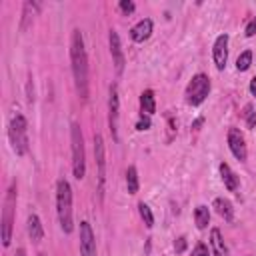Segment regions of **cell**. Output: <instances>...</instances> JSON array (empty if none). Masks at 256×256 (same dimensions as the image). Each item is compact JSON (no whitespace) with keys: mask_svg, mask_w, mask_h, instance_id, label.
Wrapping results in <instances>:
<instances>
[{"mask_svg":"<svg viewBox=\"0 0 256 256\" xmlns=\"http://www.w3.org/2000/svg\"><path fill=\"white\" fill-rule=\"evenodd\" d=\"M70 58H72V72H74V84L76 92L82 100L88 98V56L84 48V38L80 30L72 32L70 42Z\"/></svg>","mask_w":256,"mask_h":256,"instance_id":"cell-1","label":"cell"},{"mask_svg":"<svg viewBox=\"0 0 256 256\" xmlns=\"http://www.w3.org/2000/svg\"><path fill=\"white\" fill-rule=\"evenodd\" d=\"M56 208H58V220L62 232L70 234L74 224H72V188L68 180H58L56 184Z\"/></svg>","mask_w":256,"mask_h":256,"instance_id":"cell-2","label":"cell"},{"mask_svg":"<svg viewBox=\"0 0 256 256\" xmlns=\"http://www.w3.org/2000/svg\"><path fill=\"white\" fill-rule=\"evenodd\" d=\"M70 138H72V172H74V176L78 180H82L84 174H86V154H84L82 130H80L78 124H72Z\"/></svg>","mask_w":256,"mask_h":256,"instance_id":"cell-3","label":"cell"},{"mask_svg":"<svg viewBox=\"0 0 256 256\" xmlns=\"http://www.w3.org/2000/svg\"><path fill=\"white\" fill-rule=\"evenodd\" d=\"M26 130H28V124H26V118L22 114H14L12 120H10V126H8V136H10V142H12V148L16 154H26L28 152V136H26Z\"/></svg>","mask_w":256,"mask_h":256,"instance_id":"cell-4","label":"cell"},{"mask_svg":"<svg viewBox=\"0 0 256 256\" xmlns=\"http://www.w3.org/2000/svg\"><path fill=\"white\" fill-rule=\"evenodd\" d=\"M210 94V80L206 74H196L188 88H186V102L190 106H198L202 104L204 100H206V96Z\"/></svg>","mask_w":256,"mask_h":256,"instance_id":"cell-5","label":"cell"},{"mask_svg":"<svg viewBox=\"0 0 256 256\" xmlns=\"http://www.w3.org/2000/svg\"><path fill=\"white\" fill-rule=\"evenodd\" d=\"M14 208H16V186L12 184L8 188V194L4 200V210H2V244L4 246H10V240H12Z\"/></svg>","mask_w":256,"mask_h":256,"instance_id":"cell-6","label":"cell"},{"mask_svg":"<svg viewBox=\"0 0 256 256\" xmlns=\"http://www.w3.org/2000/svg\"><path fill=\"white\" fill-rule=\"evenodd\" d=\"M94 156L98 164V198L104 200V184H106V156H104V140L100 134H94Z\"/></svg>","mask_w":256,"mask_h":256,"instance_id":"cell-7","label":"cell"},{"mask_svg":"<svg viewBox=\"0 0 256 256\" xmlns=\"http://www.w3.org/2000/svg\"><path fill=\"white\" fill-rule=\"evenodd\" d=\"M120 110V98H118V86H110V98H108V122H110V132L112 138H118V112Z\"/></svg>","mask_w":256,"mask_h":256,"instance_id":"cell-8","label":"cell"},{"mask_svg":"<svg viewBox=\"0 0 256 256\" xmlns=\"http://www.w3.org/2000/svg\"><path fill=\"white\" fill-rule=\"evenodd\" d=\"M212 58L218 70L226 68V60H228V34H220L214 40V48H212Z\"/></svg>","mask_w":256,"mask_h":256,"instance_id":"cell-9","label":"cell"},{"mask_svg":"<svg viewBox=\"0 0 256 256\" xmlns=\"http://www.w3.org/2000/svg\"><path fill=\"white\" fill-rule=\"evenodd\" d=\"M228 146H230V152L240 160L244 162L246 156H248V152H246V142H244V136L240 134L238 128H230L228 130Z\"/></svg>","mask_w":256,"mask_h":256,"instance_id":"cell-10","label":"cell"},{"mask_svg":"<svg viewBox=\"0 0 256 256\" xmlns=\"http://www.w3.org/2000/svg\"><path fill=\"white\" fill-rule=\"evenodd\" d=\"M80 254L96 256V240H94V232L88 222H80Z\"/></svg>","mask_w":256,"mask_h":256,"instance_id":"cell-11","label":"cell"},{"mask_svg":"<svg viewBox=\"0 0 256 256\" xmlns=\"http://www.w3.org/2000/svg\"><path fill=\"white\" fill-rule=\"evenodd\" d=\"M110 54L114 58V68L118 74H122L124 70V54H122V46H120V38L118 32L110 30Z\"/></svg>","mask_w":256,"mask_h":256,"instance_id":"cell-12","label":"cell"},{"mask_svg":"<svg viewBox=\"0 0 256 256\" xmlns=\"http://www.w3.org/2000/svg\"><path fill=\"white\" fill-rule=\"evenodd\" d=\"M150 34H152V20H148V18L140 20V22L130 30V38H132L134 42H144V40L150 38Z\"/></svg>","mask_w":256,"mask_h":256,"instance_id":"cell-13","label":"cell"},{"mask_svg":"<svg viewBox=\"0 0 256 256\" xmlns=\"http://www.w3.org/2000/svg\"><path fill=\"white\" fill-rule=\"evenodd\" d=\"M28 236L32 242H40L42 236H44V230H42V224H40V218L36 214H30L28 216Z\"/></svg>","mask_w":256,"mask_h":256,"instance_id":"cell-14","label":"cell"},{"mask_svg":"<svg viewBox=\"0 0 256 256\" xmlns=\"http://www.w3.org/2000/svg\"><path fill=\"white\" fill-rule=\"evenodd\" d=\"M220 174H222V182H224V186H226L230 192L238 190V178H236V174L230 170V166H228L226 162H222V164H220Z\"/></svg>","mask_w":256,"mask_h":256,"instance_id":"cell-15","label":"cell"},{"mask_svg":"<svg viewBox=\"0 0 256 256\" xmlns=\"http://www.w3.org/2000/svg\"><path fill=\"white\" fill-rule=\"evenodd\" d=\"M140 106H142V112H146V114H154V112H156L154 92H152V90H144V92L140 94Z\"/></svg>","mask_w":256,"mask_h":256,"instance_id":"cell-16","label":"cell"},{"mask_svg":"<svg viewBox=\"0 0 256 256\" xmlns=\"http://www.w3.org/2000/svg\"><path fill=\"white\" fill-rule=\"evenodd\" d=\"M210 244H212V250H214L216 256H228V248L224 246V240H222L218 228H214V230L210 232Z\"/></svg>","mask_w":256,"mask_h":256,"instance_id":"cell-17","label":"cell"},{"mask_svg":"<svg viewBox=\"0 0 256 256\" xmlns=\"http://www.w3.org/2000/svg\"><path fill=\"white\" fill-rule=\"evenodd\" d=\"M214 208H216V212H218L222 218L232 220L234 210H232V204H230L226 198H216V200H214Z\"/></svg>","mask_w":256,"mask_h":256,"instance_id":"cell-18","label":"cell"},{"mask_svg":"<svg viewBox=\"0 0 256 256\" xmlns=\"http://www.w3.org/2000/svg\"><path fill=\"white\" fill-rule=\"evenodd\" d=\"M194 220H196V226L200 230H204V228L208 226V220H210V210L206 206H198L194 210Z\"/></svg>","mask_w":256,"mask_h":256,"instance_id":"cell-19","label":"cell"},{"mask_svg":"<svg viewBox=\"0 0 256 256\" xmlns=\"http://www.w3.org/2000/svg\"><path fill=\"white\" fill-rule=\"evenodd\" d=\"M126 186H128V192L130 194H136L138 192V172L134 166H130L126 170Z\"/></svg>","mask_w":256,"mask_h":256,"instance_id":"cell-20","label":"cell"},{"mask_svg":"<svg viewBox=\"0 0 256 256\" xmlns=\"http://www.w3.org/2000/svg\"><path fill=\"white\" fill-rule=\"evenodd\" d=\"M138 210H140V216H142V220H144V224H146L148 228L154 226V216H152V210H150L148 204L140 202V204H138Z\"/></svg>","mask_w":256,"mask_h":256,"instance_id":"cell-21","label":"cell"},{"mask_svg":"<svg viewBox=\"0 0 256 256\" xmlns=\"http://www.w3.org/2000/svg\"><path fill=\"white\" fill-rule=\"evenodd\" d=\"M250 64H252V52H250V50H244V52L238 56V60H236V68L240 72H244V70L250 68Z\"/></svg>","mask_w":256,"mask_h":256,"instance_id":"cell-22","label":"cell"},{"mask_svg":"<svg viewBox=\"0 0 256 256\" xmlns=\"http://www.w3.org/2000/svg\"><path fill=\"white\" fill-rule=\"evenodd\" d=\"M244 116H246V124H248V128H254V126H256V112H252V106H250V104L246 106Z\"/></svg>","mask_w":256,"mask_h":256,"instance_id":"cell-23","label":"cell"},{"mask_svg":"<svg viewBox=\"0 0 256 256\" xmlns=\"http://www.w3.org/2000/svg\"><path fill=\"white\" fill-rule=\"evenodd\" d=\"M192 256H208V248H206V244H196V248L192 250Z\"/></svg>","mask_w":256,"mask_h":256,"instance_id":"cell-24","label":"cell"},{"mask_svg":"<svg viewBox=\"0 0 256 256\" xmlns=\"http://www.w3.org/2000/svg\"><path fill=\"white\" fill-rule=\"evenodd\" d=\"M148 128H150V118L148 116L144 118V112H142V116H140V120L136 124V130H148Z\"/></svg>","mask_w":256,"mask_h":256,"instance_id":"cell-25","label":"cell"},{"mask_svg":"<svg viewBox=\"0 0 256 256\" xmlns=\"http://www.w3.org/2000/svg\"><path fill=\"white\" fill-rule=\"evenodd\" d=\"M254 34H256V16H254V18L248 22V26H246V36L252 38Z\"/></svg>","mask_w":256,"mask_h":256,"instance_id":"cell-26","label":"cell"},{"mask_svg":"<svg viewBox=\"0 0 256 256\" xmlns=\"http://www.w3.org/2000/svg\"><path fill=\"white\" fill-rule=\"evenodd\" d=\"M120 10H122L124 14H130V12H134V4H132V2H126V0H122V2H120Z\"/></svg>","mask_w":256,"mask_h":256,"instance_id":"cell-27","label":"cell"},{"mask_svg":"<svg viewBox=\"0 0 256 256\" xmlns=\"http://www.w3.org/2000/svg\"><path fill=\"white\" fill-rule=\"evenodd\" d=\"M174 250L180 254V252H184L186 250V238H178L176 242H174Z\"/></svg>","mask_w":256,"mask_h":256,"instance_id":"cell-28","label":"cell"},{"mask_svg":"<svg viewBox=\"0 0 256 256\" xmlns=\"http://www.w3.org/2000/svg\"><path fill=\"white\" fill-rule=\"evenodd\" d=\"M250 92H252L254 96H256V76H254V78L250 80Z\"/></svg>","mask_w":256,"mask_h":256,"instance_id":"cell-29","label":"cell"},{"mask_svg":"<svg viewBox=\"0 0 256 256\" xmlns=\"http://www.w3.org/2000/svg\"><path fill=\"white\" fill-rule=\"evenodd\" d=\"M16 256H26V252H24L22 248H18V250H16Z\"/></svg>","mask_w":256,"mask_h":256,"instance_id":"cell-30","label":"cell"},{"mask_svg":"<svg viewBox=\"0 0 256 256\" xmlns=\"http://www.w3.org/2000/svg\"><path fill=\"white\" fill-rule=\"evenodd\" d=\"M40 256H46V254H40Z\"/></svg>","mask_w":256,"mask_h":256,"instance_id":"cell-31","label":"cell"}]
</instances>
